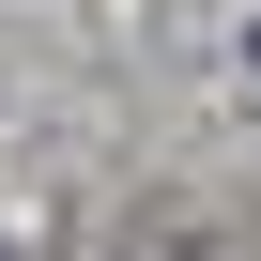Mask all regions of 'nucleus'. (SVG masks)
<instances>
[{"instance_id":"1","label":"nucleus","mask_w":261,"mask_h":261,"mask_svg":"<svg viewBox=\"0 0 261 261\" xmlns=\"http://www.w3.org/2000/svg\"><path fill=\"white\" fill-rule=\"evenodd\" d=\"M246 46H261V31H246Z\"/></svg>"}]
</instances>
